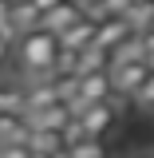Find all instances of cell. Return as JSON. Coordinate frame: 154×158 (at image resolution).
I'll return each instance as SVG.
<instances>
[{
    "label": "cell",
    "instance_id": "6da1fadb",
    "mask_svg": "<svg viewBox=\"0 0 154 158\" xmlns=\"http://www.w3.org/2000/svg\"><path fill=\"white\" fill-rule=\"evenodd\" d=\"M56 56H59V36L44 32V28H36V32H28L12 44V59H16L24 79H52Z\"/></svg>",
    "mask_w": 154,
    "mask_h": 158
},
{
    "label": "cell",
    "instance_id": "7a4b0ae2",
    "mask_svg": "<svg viewBox=\"0 0 154 158\" xmlns=\"http://www.w3.org/2000/svg\"><path fill=\"white\" fill-rule=\"evenodd\" d=\"M123 103H127V99H107V103H95V107H83V111L75 115L79 123H83V135H87V138H99V142H107V138L119 131Z\"/></svg>",
    "mask_w": 154,
    "mask_h": 158
},
{
    "label": "cell",
    "instance_id": "3957f363",
    "mask_svg": "<svg viewBox=\"0 0 154 158\" xmlns=\"http://www.w3.org/2000/svg\"><path fill=\"white\" fill-rule=\"evenodd\" d=\"M146 75H150V63H146V59H131V63H115V67H111V83H115V95L131 103V95H135L138 87L146 83Z\"/></svg>",
    "mask_w": 154,
    "mask_h": 158
},
{
    "label": "cell",
    "instance_id": "277c9868",
    "mask_svg": "<svg viewBox=\"0 0 154 158\" xmlns=\"http://www.w3.org/2000/svg\"><path fill=\"white\" fill-rule=\"evenodd\" d=\"M87 16L83 12V4L79 0H63V4H56L52 12H44V20H40V28L44 32H52V36H63L71 24H79V20Z\"/></svg>",
    "mask_w": 154,
    "mask_h": 158
},
{
    "label": "cell",
    "instance_id": "5b68a950",
    "mask_svg": "<svg viewBox=\"0 0 154 158\" xmlns=\"http://www.w3.org/2000/svg\"><path fill=\"white\" fill-rule=\"evenodd\" d=\"M131 36H138V32L131 28V20H127V16H107V20H99L95 48H103V52H115L119 44H127Z\"/></svg>",
    "mask_w": 154,
    "mask_h": 158
},
{
    "label": "cell",
    "instance_id": "8992f818",
    "mask_svg": "<svg viewBox=\"0 0 154 158\" xmlns=\"http://www.w3.org/2000/svg\"><path fill=\"white\" fill-rule=\"evenodd\" d=\"M95 32H99V20L83 16L79 24H71V28L59 36V48H67V52H87V48L95 44Z\"/></svg>",
    "mask_w": 154,
    "mask_h": 158
},
{
    "label": "cell",
    "instance_id": "52a82bcc",
    "mask_svg": "<svg viewBox=\"0 0 154 158\" xmlns=\"http://www.w3.org/2000/svg\"><path fill=\"white\" fill-rule=\"evenodd\" d=\"M71 107L67 103H56V107H44V111H36V115H28V123H32V131H56V135H63V127L71 123Z\"/></svg>",
    "mask_w": 154,
    "mask_h": 158
},
{
    "label": "cell",
    "instance_id": "ba28073f",
    "mask_svg": "<svg viewBox=\"0 0 154 158\" xmlns=\"http://www.w3.org/2000/svg\"><path fill=\"white\" fill-rule=\"evenodd\" d=\"M40 20H44V12H40L32 0H12V32H16V40L28 36V32H36Z\"/></svg>",
    "mask_w": 154,
    "mask_h": 158
},
{
    "label": "cell",
    "instance_id": "9c48e42d",
    "mask_svg": "<svg viewBox=\"0 0 154 158\" xmlns=\"http://www.w3.org/2000/svg\"><path fill=\"white\" fill-rule=\"evenodd\" d=\"M24 146H28L32 154L63 158V135H56V131H28V138H24Z\"/></svg>",
    "mask_w": 154,
    "mask_h": 158
},
{
    "label": "cell",
    "instance_id": "30bf717a",
    "mask_svg": "<svg viewBox=\"0 0 154 158\" xmlns=\"http://www.w3.org/2000/svg\"><path fill=\"white\" fill-rule=\"evenodd\" d=\"M32 131L28 115H0V146H20Z\"/></svg>",
    "mask_w": 154,
    "mask_h": 158
},
{
    "label": "cell",
    "instance_id": "8fae6325",
    "mask_svg": "<svg viewBox=\"0 0 154 158\" xmlns=\"http://www.w3.org/2000/svg\"><path fill=\"white\" fill-rule=\"evenodd\" d=\"M95 71H111V52H103V48H87V52H79V71L75 75H95Z\"/></svg>",
    "mask_w": 154,
    "mask_h": 158
},
{
    "label": "cell",
    "instance_id": "7c38bea8",
    "mask_svg": "<svg viewBox=\"0 0 154 158\" xmlns=\"http://www.w3.org/2000/svg\"><path fill=\"white\" fill-rule=\"evenodd\" d=\"M0 115H24V83L0 79Z\"/></svg>",
    "mask_w": 154,
    "mask_h": 158
},
{
    "label": "cell",
    "instance_id": "4fadbf2b",
    "mask_svg": "<svg viewBox=\"0 0 154 158\" xmlns=\"http://www.w3.org/2000/svg\"><path fill=\"white\" fill-rule=\"evenodd\" d=\"M63 158H111L107 154V142H99V138H83L75 146H67Z\"/></svg>",
    "mask_w": 154,
    "mask_h": 158
},
{
    "label": "cell",
    "instance_id": "5bb4252c",
    "mask_svg": "<svg viewBox=\"0 0 154 158\" xmlns=\"http://www.w3.org/2000/svg\"><path fill=\"white\" fill-rule=\"evenodd\" d=\"M131 107H135V111H142V115H154V71L146 75V83L138 87L135 95H131Z\"/></svg>",
    "mask_w": 154,
    "mask_h": 158
},
{
    "label": "cell",
    "instance_id": "9a60e30c",
    "mask_svg": "<svg viewBox=\"0 0 154 158\" xmlns=\"http://www.w3.org/2000/svg\"><path fill=\"white\" fill-rule=\"evenodd\" d=\"M75 71H79V52L59 48V56H56V71H52V75H75Z\"/></svg>",
    "mask_w": 154,
    "mask_h": 158
},
{
    "label": "cell",
    "instance_id": "2e32d148",
    "mask_svg": "<svg viewBox=\"0 0 154 158\" xmlns=\"http://www.w3.org/2000/svg\"><path fill=\"white\" fill-rule=\"evenodd\" d=\"M0 36L16 44V32H12V0H0Z\"/></svg>",
    "mask_w": 154,
    "mask_h": 158
},
{
    "label": "cell",
    "instance_id": "e0dca14e",
    "mask_svg": "<svg viewBox=\"0 0 154 158\" xmlns=\"http://www.w3.org/2000/svg\"><path fill=\"white\" fill-rule=\"evenodd\" d=\"M0 158H32V150L20 142V146H0Z\"/></svg>",
    "mask_w": 154,
    "mask_h": 158
},
{
    "label": "cell",
    "instance_id": "ac0fdd59",
    "mask_svg": "<svg viewBox=\"0 0 154 158\" xmlns=\"http://www.w3.org/2000/svg\"><path fill=\"white\" fill-rule=\"evenodd\" d=\"M8 63H12V40H4V36H0V71H4Z\"/></svg>",
    "mask_w": 154,
    "mask_h": 158
},
{
    "label": "cell",
    "instance_id": "d6986e66",
    "mask_svg": "<svg viewBox=\"0 0 154 158\" xmlns=\"http://www.w3.org/2000/svg\"><path fill=\"white\" fill-rule=\"evenodd\" d=\"M32 4H36L40 12H52V8H56V4H63V0H32Z\"/></svg>",
    "mask_w": 154,
    "mask_h": 158
},
{
    "label": "cell",
    "instance_id": "ffe728a7",
    "mask_svg": "<svg viewBox=\"0 0 154 158\" xmlns=\"http://www.w3.org/2000/svg\"><path fill=\"white\" fill-rule=\"evenodd\" d=\"M135 158H154V154H135Z\"/></svg>",
    "mask_w": 154,
    "mask_h": 158
},
{
    "label": "cell",
    "instance_id": "44dd1931",
    "mask_svg": "<svg viewBox=\"0 0 154 158\" xmlns=\"http://www.w3.org/2000/svg\"><path fill=\"white\" fill-rule=\"evenodd\" d=\"M146 32H154V24H150V28H146Z\"/></svg>",
    "mask_w": 154,
    "mask_h": 158
},
{
    "label": "cell",
    "instance_id": "7402d4cb",
    "mask_svg": "<svg viewBox=\"0 0 154 158\" xmlns=\"http://www.w3.org/2000/svg\"><path fill=\"white\" fill-rule=\"evenodd\" d=\"M150 71H154V67H150Z\"/></svg>",
    "mask_w": 154,
    "mask_h": 158
}]
</instances>
